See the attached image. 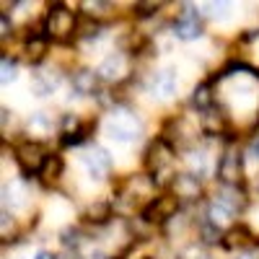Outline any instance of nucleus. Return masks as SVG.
I'll list each match as a JSON object with an SVG mask.
<instances>
[{
    "instance_id": "1",
    "label": "nucleus",
    "mask_w": 259,
    "mask_h": 259,
    "mask_svg": "<svg viewBox=\"0 0 259 259\" xmlns=\"http://www.w3.org/2000/svg\"><path fill=\"white\" fill-rule=\"evenodd\" d=\"M104 133L117 143H133V140L140 138V122L127 112H117V114H112L109 119H106Z\"/></svg>"
},
{
    "instance_id": "2",
    "label": "nucleus",
    "mask_w": 259,
    "mask_h": 259,
    "mask_svg": "<svg viewBox=\"0 0 259 259\" xmlns=\"http://www.w3.org/2000/svg\"><path fill=\"white\" fill-rule=\"evenodd\" d=\"M80 163L85 168V174H89V179H94V182H101L112 168V158L104 148H94V150H89V153H83Z\"/></svg>"
},
{
    "instance_id": "3",
    "label": "nucleus",
    "mask_w": 259,
    "mask_h": 259,
    "mask_svg": "<svg viewBox=\"0 0 259 259\" xmlns=\"http://www.w3.org/2000/svg\"><path fill=\"white\" fill-rule=\"evenodd\" d=\"M73 29H75V16L65 6H52L47 13V31L57 39H65L73 34Z\"/></svg>"
},
{
    "instance_id": "4",
    "label": "nucleus",
    "mask_w": 259,
    "mask_h": 259,
    "mask_svg": "<svg viewBox=\"0 0 259 259\" xmlns=\"http://www.w3.org/2000/svg\"><path fill=\"white\" fill-rule=\"evenodd\" d=\"M215 174H218V179L226 184V187H236L241 182V174H244V161L241 156L236 153V150H226L218 168H215Z\"/></svg>"
},
{
    "instance_id": "5",
    "label": "nucleus",
    "mask_w": 259,
    "mask_h": 259,
    "mask_svg": "<svg viewBox=\"0 0 259 259\" xmlns=\"http://www.w3.org/2000/svg\"><path fill=\"white\" fill-rule=\"evenodd\" d=\"M16 158H18V166L24 174H36V171H41V166H45L47 153L39 143H24L16 150Z\"/></svg>"
},
{
    "instance_id": "6",
    "label": "nucleus",
    "mask_w": 259,
    "mask_h": 259,
    "mask_svg": "<svg viewBox=\"0 0 259 259\" xmlns=\"http://www.w3.org/2000/svg\"><path fill=\"white\" fill-rule=\"evenodd\" d=\"M171 161H174V150H171V145H168L166 140H156L153 145L148 148L145 163H148V168L153 171L156 177H158V174H168ZM156 177H153V179H156Z\"/></svg>"
},
{
    "instance_id": "7",
    "label": "nucleus",
    "mask_w": 259,
    "mask_h": 259,
    "mask_svg": "<svg viewBox=\"0 0 259 259\" xmlns=\"http://www.w3.org/2000/svg\"><path fill=\"white\" fill-rule=\"evenodd\" d=\"M177 207H179V202H177V197H171V194H166V197H156L143 210V218L148 223H163L168 218H174Z\"/></svg>"
},
{
    "instance_id": "8",
    "label": "nucleus",
    "mask_w": 259,
    "mask_h": 259,
    "mask_svg": "<svg viewBox=\"0 0 259 259\" xmlns=\"http://www.w3.org/2000/svg\"><path fill=\"white\" fill-rule=\"evenodd\" d=\"M150 94L158 99H171L177 94V70L174 68H163L150 78Z\"/></svg>"
},
{
    "instance_id": "9",
    "label": "nucleus",
    "mask_w": 259,
    "mask_h": 259,
    "mask_svg": "<svg viewBox=\"0 0 259 259\" xmlns=\"http://www.w3.org/2000/svg\"><path fill=\"white\" fill-rule=\"evenodd\" d=\"M104 80H122L124 73H127V57L122 52H112V55H106L99 65V70H96Z\"/></svg>"
},
{
    "instance_id": "10",
    "label": "nucleus",
    "mask_w": 259,
    "mask_h": 259,
    "mask_svg": "<svg viewBox=\"0 0 259 259\" xmlns=\"http://www.w3.org/2000/svg\"><path fill=\"white\" fill-rule=\"evenodd\" d=\"M60 85V75L52 70H39L31 75V91L36 96H52Z\"/></svg>"
},
{
    "instance_id": "11",
    "label": "nucleus",
    "mask_w": 259,
    "mask_h": 259,
    "mask_svg": "<svg viewBox=\"0 0 259 259\" xmlns=\"http://www.w3.org/2000/svg\"><path fill=\"white\" fill-rule=\"evenodd\" d=\"M174 197L179 200H194L200 197V179L192 174H179L174 177Z\"/></svg>"
},
{
    "instance_id": "12",
    "label": "nucleus",
    "mask_w": 259,
    "mask_h": 259,
    "mask_svg": "<svg viewBox=\"0 0 259 259\" xmlns=\"http://www.w3.org/2000/svg\"><path fill=\"white\" fill-rule=\"evenodd\" d=\"M174 34L179 36V39H197L202 31H200V24H197V16H194V11L187 6V11H184V16L177 21V26H174Z\"/></svg>"
},
{
    "instance_id": "13",
    "label": "nucleus",
    "mask_w": 259,
    "mask_h": 259,
    "mask_svg": "<svg viewBox=\"0 0 259 259\" xmlns=\"http://www.w3.org/2000/svg\"><path fill=\"white\" fill-rule=\"evenodd\" d=\"M233 215H236V210H231L226 202L212 200L210 207H207V223H212L215 228H226L233 221Z\"/></svg>"
},
{
    "instance_id": "14",
    "label": "nucleus",
    "mask_w": 259,
    "mask_h": 259,
    "mask_svg": "<svg viewBox=\"0 0 259 259\" xmlns=\"http://www.w3.org/2000/svg\"><path fill=\"white\" fill-rule=\"evenodd\" d=\"M26 133H29L31 138H39V140L50 138V135H52V119H50L45 112L31 114V119H29V124H26Z\"/></svg>"
},
{
    "instance_id": "15",
    "label": "nucleus",
    "mask_w": 259,
    "mask_h": 259,
    "mask_svg": "<svg viewBox=\"0 0 259 259\" xmlns=\"http://www.w3.org/2000/svg\"><path fill=\"white\" fill-rule=\"evenodd\" d=\"M96 78H99V73H94V70H78L73 75V91L78 96L94 94L96 91Z\"/></svg>"
},
{
    "instance_id": "16",
    "label": "nucleus",
    "mask_w": 259,
    "mask_h": 259,
    "mask_svg": "<svg viewBox=\"0 0 259 259\" xmlns=\"http://www.w3.org/2000/svg\"><path fill=\"white\" fill-rule=\"evenodd\" d=\"M41 182L45 184H52V182H57L60 177H62V158L60 156H47V161H45V166H41Z\"/></svg>"
},
{
    "instance_id": "17",
    "label": "nucleus",
    "mask_w": 259,
    "mask_h": 259,
    "mask_svg": "<svg viewBox=\"0 0 259 259\" xmlns=\"http://www.w3.org/2000/svg\"><path fill=\"white\" fill-rule=\"evenodd\" d=\"M85 218L91 223H106L112 218V205L109 202H94V205L85 207Z\"/></svg>"
},
{
    "instance_id": "18",
    "label": "nucleus",
    "mask_w": 259,
    "mask_h": 259,
    "mask_svg": "<svg viewBox=\"0 0 259 259\" xmlns=\"http://www.w3.org/2000/svg\"><path fill=\"white\" fill-rule=\"evenodd\" d=\"M187 163H189V174L192 177H205L207 174V153H202V150H197V153H189L187 156Z\"/></svg>"
},
{
    "instance_id": "19",
    "label": "nucleus",
    "mask_w": 259,
    "mask_h": 259,
    "mask_svg": "<svg viewBox=\"0 0 259 259\" xmlns=\"http://www.w3.org/2000/svg\"><path fill=\"white\" fill-rule=\"evenodd\" d=\"M226 127V119H223V114L221 112H215V109H207L205 114H202V130L205 133H221V130Z\"/></svg>"
},
{
    "instance_id": "20",
    "label": "nucleus",
    "mask_w": 259,
    "mask_h": 259,
    "mask_svg": "<svg viewBox=\"0 0 259 259\" xmlns=\"http://www.w3.org/2000/svg\"><path fill=\"white\" fill-rule=\"evenodd\" d=\"M192 104L197 106V109H202V112H207L210 106H212V94H210V85H207V83H202V85H197V89H194Z\"/></svg>"
},
{
    "instance_id": "21",
    "label": "nucleus",
    "mask_w": 259,
    "mask_h": 259,
    "mask_svg": "<svg viewBox=\"0 0 259 259\" xmlns=\"http://www.w3.org/2000/svg\"><path fill=\"white\" fill-rule=\"evenodd\" d=\"M29 60L31 62H39L41 57H45V52H47V41L45 39H39V36H34L31 41H29Z\"/></svg>"
},
{
    "instance_id": "22",
    "label": "nucleus",
    "mask_w": 259,
    "mask_h": 259,
    "mask_svg": "<svg viewBox=\"0 0 259 259\" xmlns=\"http://www.w3.org/2000/svg\"><path fill=\"white\" fill-rule=\"evenodd\" d=\"M246 236H249V233H246L244 228H239V231L233 228V231L228 233V241H226V246H228V249H233V246H239V244H244V241H246Z\"/></svg>"
},
{
    "instance_id": "23",
    "label": "nucleus",
    "mask_w": 259,
    "mask_h": 259,
    "mask_svg": "<svg viewBox=\"0 0 259 259\" xmlns=\"http://www.w3.org/2000/svg\"><path fill=\"white\" fill-rule=\"evenodd\" d=\"M177 259H207V254H205L197 244H192V246H187V249H184Z\"/></svg>"
},
{
    "instance_id": "24",
    "label": "nucleus",
    "mask_w": 259,
    "mask_h": 259,
    "mask_svg": "<svg viewBox=\"0 0 259 259\" xmlns=\"http://www.w3.org/2000/svg\"><path fill=\"white\" fill-rule=\"evenodd\" d=\"M78 117L75 114H65V119H62V127H65V133L68 135H78Z\"/></svg>"
},
{
    "instance_id": "25",
    "label": "nucleus",
    "mask_w": 259,
    "mask_h": 259,
    "mask_svg": "<svg viewBox=\"0 0 259 259\" xmlns=\"http://www.w3.org/2000/svg\"><path fill=\"white\" fill-rule=\"evenodd\" d=\"M13 80H16V65L8 62V57H3V83L8 85V83H13Z\"/></svg>"
},
{
    "instance_id": "26",
    "label": "nucleus",
    "mask_w": 259,
    "mask_h": 259,
    "mask_svg": "<svg viewBox=\"0 0 259 259\" xmlns=\"http://www.w3.org/2000/svg\"><path fill=\"white\" fill-rule=\"evenodd\" d=\"M83 8L89 11L91 16H94V13H96V16H104V13H106V8H112V6H109V3H85Z\"/></svg>"
},
{
    "instance_id": "27",
    "label": "nucleus",
    "mask_w": 259,
    "mask_h": 259,
    "mask_svg": "<svg viewBox=\"0 0 259 259\" xmlns=\"http://www.w3.org/2000/svg\"><path fill=\"white\" fill-rule=\"evenodd\" d=\"M246 156H249L251 161H256V163H259V138H254V140H251V145H249V150H246Z\"/></svg>"
},
{
    "instance_id": "28",
    "label": "nucleus",
    "mask_w": 259,
    "mask_h": 259,
    "mask_svg": "<svg viewBox=\"0 0 259 259\" xmlns=\"http://www.w3.org/2000/svg\"><path fill=\"white\" fill-rule=\"evenodd\" d=\"M153 8H158V3H140V6H138V11H140L143 16H148V13H153Z\"/></svg>"
},
{
    "instance_id": "29",
    "label": "nucleus",
    "mask_w": 259,
    "mask_h": 259,
    "mask_svg": "<svg viewBox=\"0 0 259 259\" xmlns=\"http://www.w3.org/2000/svg\"><path fill=\"white\" fill-rule=\"evenodd\" d=\"M8 231H13V221L8 212H3V236H8Z\"/></svg>"
},
{
    "instance_id": "30",
    "label": "nucleus",
    "mask_w": 259,
    "mask_h": 259,
    "mask_svg": "<svg viewBox=\"0 0 259 259\" xmlns=\"http://www.w3.org/2000/svg\"><path fill=\"white\" fill-rule=\"evenodd\" d=\"M0 29H3L0 34H3V36H8V16H3V18H0Z\"/></svg>"
},
{
    "instance_id": "31",
    "label": "nucleus",
    "mask_w": 259,
    "mask_h": 259,
    "mask_svg": "<svg viewBox=\"0 0 259 259\" xmlns=\"http://www.w3.org/2000/svg\"><path fill=\"white\" fill-rule=\"evenodd\" d=\"M34 259H57V256H55V254H50V251H39Z\"/></svg>"
},
{
    "instance_id": "32",
    "label": "nucleus",
    "mask_w": 259,
    "mask_h": 259,
    "mask_svg": "<svg viewBox=\"0 0 259 259\" xmlns=\"http://www.w3.org/2000/svg\"><path fill=\"white\" fill-rule=\"evenodd\" d=\"M89 259H106V254H104V251H91Z\"/></svg>"
},
{
    "instance_id": "33",
    "label": "nucleus",
    "mask_w": 259,
    "mask_h": 259,
    "mask_svg": "<svg viewBox=\"0 0 259 259\" xmlns=\"http://www.w3.org/2000/svg\"><path fill=\"white\" fill-rule=\"evenodd\" d=\"M236 259H249V256H236Z\"/></svg>"
}]
</instances>
